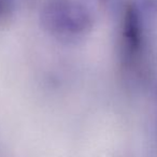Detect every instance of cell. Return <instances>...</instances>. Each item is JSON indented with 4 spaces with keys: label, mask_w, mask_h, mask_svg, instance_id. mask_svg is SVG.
I'll use <instances>...</instances> for the list:
<instances>
[{
    "label": "cell",
    "mask_w": 157,
    "mask_h": 157,
    "mask_svg": "<svg viewBox=\"0 0 157 157\" xmlns=\"http://www.w3.org/2000/svg\"><path fill=\"white\" fill-rule=\"evenodd\" d=\"M41 23L51 33L81 35L92 27L88 10L75 0H48L42 8Z\"/></svg>",
    "instance_id": "cell-1"
},
{
    "label": "cell",
    "mask_w": 157,
    "mask_h": 157,
    "mask_svg": "<svg viewBox=\"0 0 157 157\" xmlns=\"http://www.w3.org/2000/svg\"><path fill=\"white\" fill-rule=\"evenodd\" d=\"M3 10V2H2V0H0V13L2 12Z\"/></svg>",
    "instance_id": "cell-2"
}]
</instances>
